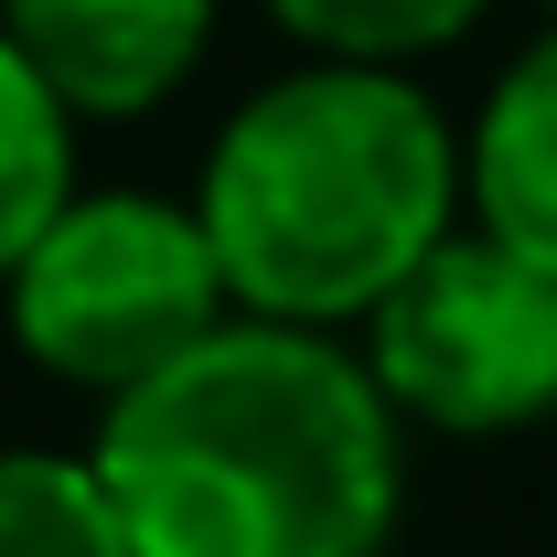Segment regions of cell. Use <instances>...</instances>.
Masks as SVG:
<instances>
[{"label":"cell","instance_id":"6","mask_svg":"<svg viewBox=\"0 0 557 557\" xmlns=\"http://www.w3.org/2000/svg\"><path fill=\"white\" fill-rule=\"evenodd\" d=\"M472 214L493 247L557 278V33L525 44L472 119Z\"/></svg>","mask_w":557,"mask_h":557},{"label":"cell","instance_id":"3","mask_svg":"<svg viewBox=\"0 0 557 557\" xmlns=\"http://www.w3.org/2000/svg\"><path fill=\"white\" fill-rule=\"evenodd\" d=\"M225 300L236 289H225L205 214L150 205V194H97V205H65V225L22 258L11 333L44 375L119 408L225 333Z\"/></svg>","mask_w":557,"mask_h":557},{"label":"cell","instance_id":"8","mask_svg":"<svg viewBox=\"0 0 557 557\" xmlns=\"http://www.w3.org/2000/svg\"><path fill=\"white\" fill-rule=\"evenodd\" d=\"M0 557H129V525L97 483V461L0 450Z\"/></svg>","mask_w":557,"mask_h":557},{"label":"cell","instance_id":"1","mask_svg":"<svg viewBox=\"0 0 557 557\" xmlns=\"http://www.w3.org/2000/svg\"><path fill=\"white\" fill-rule=\"evenodd\" d=\"M86 461L129 557H375L397 525V408L300 322H225L119 397Z\"/></svg>","mask_w":557,"mask_h":557},{"label":"cell","instance_id":"5","mask_svg":"<svg viewBox=\"0 0 557 557\" xmlns=\"http://www.w3.org/2000/svg\"><path fill=\"white\" fill-rule=\"evenodd\" d=\"M0 33L54 75V97L86 119L161 108L214 33V0H0Z\"/></svg>","mask_w":557,"mask_h":557},{"label":"cell","instance_id":"9","mask_svg":"<svg viewBox=\"0 0 557 557\" xmlns=\"http://www.w3.org/2000/svg\"><path fill=\"white\" fill-rule=\"evenodd\" d=\"M269 22H289L333 65H397V54H440L450 33H472L483 0H269Z\"/></svg>","mask_w":557,"mask_h":557},{"label":"cell","instance_id":"7","mask_svg":"<svg viewBox=\"0 0 557 557\" xmlns=\"http://www.w3.org/2000/svg\"><path fill=\"white\" fill-rule=\"evenodd\" d=\"M65 119L75 108L54 97V75L0 33V278H22V258H33V247L65 225V205H75Z\"/></svg>","mask_w":557,"mask_h":557},{"label":"cell","instance_id":"2","mask_svg":"<svg viewBox=\"0 0 557 557\" xmlns=\"http://www.w3.org/2000/svg\"><path fill=\"white\" fill-rule=\"evenodd\" d=\"M194 214L258 322H354L450 236V129L386 65L278 75L225 119Z\"/></svg>","mask_w":557,"mask_h":557},{"label":"cell","instance_id":"4","mask_svg":"<svg viewBox=\"0 0 557 557\" xmlns=\"http://www.w3.org/2000/svg\"><path fill=\"white\" fill-rule=\"evenodd\" d=\"M364 364L386 408L450 440H504L557 408V278L493 236H440L364 311Z\"/></svg>","mask_w":557,"mask_h":557}]
</instances>
